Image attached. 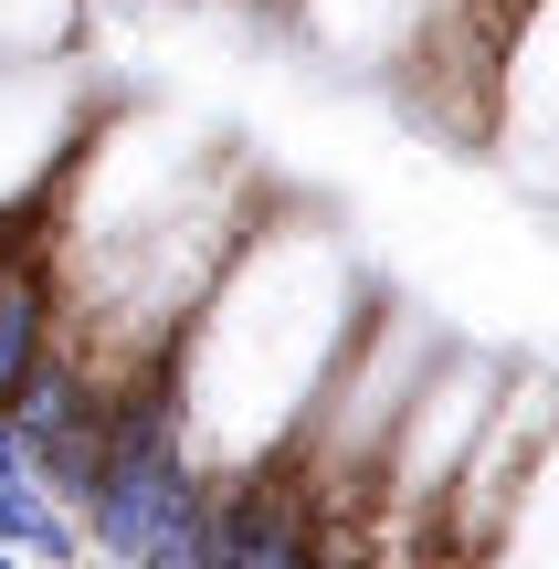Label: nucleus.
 Instances as JSON below:
<instances>
[{"mask_svg":"<svg viewBox=\"0 0 559 569\" xmlns=\"http://www.w3.org/2000/svg\"><path fill=\"white\" fill-rule=\"evenodd\" d=\"M0 549H21L32 569H84L96 538H84V517L63 507L42 475H0Z\"/></svg>","mask_w":559,"mask_h":569,"instance_id":"20e7f679","label":"nucleus"},{"mask_svg":"<svg viewBox=\"0 0 559 569\" xmlns=\"http://www.w3.org/2000/svg\"><path fill=\"white\" fill-rule=\"evenodd\" d=\"M84 0H0V63H74Z\"/></svg>","mask_w":559,"mask_h":569,"instance_id":"39448f33","label":"nucleus"},{"mask_svg":"<svg viewBox=\"0 0 559 569\" xmlns=\"http://www.w3.org/2000/svg\"><path fill=\"white\" fill-rule=\"evenodd\" d=\"M201 486H211V465H201V443H190V411H180L169 359L159 369H127L117 411H106V475H96V496H84L96 559L106 569H138L169 517L201 507Z\"/></svg>","mask_w":559,"mask_h":569,"instance_id":"f257e3e1","label":"nucleus"},{"mask_svg":"<svg viewBox=\"0 0 559 569\" xmlns=\"http://www.w3.org/2000/svg\"><path fill=\"white\" fill-rule=\"evenodd\" d=\"M0 475H32V432H21L11 401H0Z\"/></svg>","mask_w":559,"mask_h":569,"instance_id":"423d86ee","label":"nucleus"},{"mask_svg":"<svg viewBox=\"0 0 559 569\" xmlns=\"http://www.w3.org/2000/svg\"><path fill=\"white\" fill-rule=\"evenodd\" d=\"M507 380H518V369H507L497 348H443L433 359V380L412 390V411H401L391 453H380V475H370V496L391 507V528L433 538V517H443V496H455L465 453H476L486 411L507 401Z\"/></svg>","mask_w":559,"mask_h":569,"instance_id":"f03ea898","label":"nucleus"},{"mask_svg":"<svg viewBox=\"0 0 559 569\" xmlns=\"http://www.w3.org/2000/svg\"><path fill=\"white\" fill-rule=\"evenodd\" d=\"M0 569H32V559H21V549H0Z\"/></svg>","mask_w":559,"mask_h":569,"instance_id":"6e6552de","label":"nucleus"},{"mask_svg":"<svg viewBox=\"0 0 559 569\" xmlns=\"http://www.w3.org/2000/svg\"><path fill=\"white\" fill-rule=\"evenodd\" d=\"M84 138H96V117H84L63 63H0V222L11 211H53Z\"/></svg>","mask_w":559,"mask_h":569,"instance_id":"7ed1b4c3","label":"nucleus"},{"mask_svg":"<svg viewBox=\"0 0 559 569\" xmlns=\"http://www.w3.org/2000/svg\"><path fill=\"white\" fill-rule=\"evenodd\" d=\"M317 569H370V549H359V538H328V549H317Z\"/></svg>","mask_w":559,"mask_h":569,"instance_id":"0eeeda50","label":"nucleus"}]
</instances>
